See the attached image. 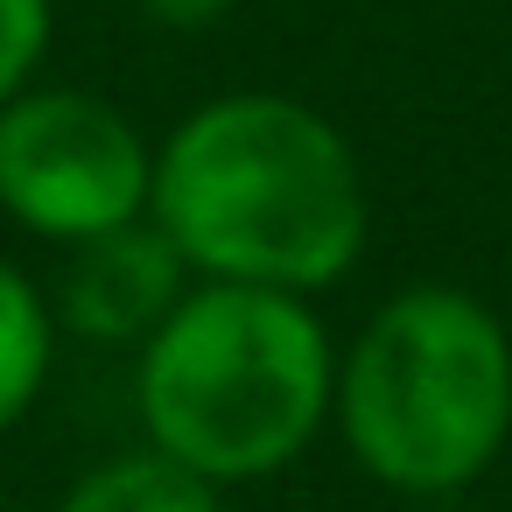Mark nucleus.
<instances>
[{
	"mask_svg": "<svg viewBox=\"0 0 512 512\" xmlns=\"http://www.w3.org/2000/svg\"><path fill=\"white\" fill-rule=\"evenodd\" d=\"M148 218L190 274L316 295L365 253V176L351 141L288 92H225L155 148Z\"/></svg>",
	"mask_w": 512,
	"mask_h": 512,
	"instance_id": "1",
	"label": "nucleus"
},
{
	"mask_svg": "<svg viewBox=\"0 0 512 512\" xmlns=\"http://www.w3.org/2000/svg\"><path fill=\"white\" fill-rule=\"evenodd\" d=\"M148 449L211 484L274 477L337 414V351L309 295L197 281L134 372Z\"/></svg>",
	"mask_w": 512,
	"mask_h": 512,
	"instance_id": "2",
	"label": "nucleus"
},
{
	"mask_svg": "<svg viewBox=\"0 0 512 512\" xmlns=\"http://www.w3.org/2000/svg\"><path fill=\"white\" fill-rule=\"evenodd\" d=\"M155 148L141 127L78 85H29L0 106V211L50 246L148 218Z\"/></svg>",
	"mask_w": 512,
	"mask_h": 512,
	"instance_id": "4",
	"label": "nucleus"
},
{
	"mask_svg": "<svg viewBox=\"0 0 512 512\" xmlns=\"http://www.w3.org/2000/svg\"><path fill=\"white\" fill-rule=\"evenodd\" d=\"M57 512H225V505H218L211 477H197L190 463H176L162 449H141V456L92 463L57 498Z\"/></svg>",
	"mask_w": 512,
	"mask_h": 512,
	"instance_id": "6",
	"label": "nucleus"
},
{
	"mask_svg": "<svg viewBox=\"0 0 512 512\" xmlns=\"http://www.w3.org/2000/svg\"><path fill=\"white\" fill-rule=\"evenodd\" d=\"M50 358H57V309H50V295L15 260H0V435L36 407V393L50 379Z\"/></svg>",
	"mask_w": 512,
	"mask_h": 512,
	"instance_id": "7",
	"label": "nucleus"
},
{
	"mask_svg": "<svg viewBox=\"0 0 512 512\" xmlns=\"http://www.w3.org/2000/svg\"><path fill=\"white\" fill-rule=\"evenodd\" d=\"M141 22L162 29V36H197V29H218L239 0H134Z\"/></svg>",
	"mask_w": 512,
	"mask_h": 512,
	"instance_id": "9",
	"label": "nucleus"
},
{
	"mask_svg": "<svg viewBox=\"0 0 512 512\" xmlns=\"http://www.w3.org/2000/svg\"><path fill=\"white\" fill-rule=\"evenodd\" d=\"M50 36H57L50 0H0V106L36 85V71L50 57Z\"/></svg>",
	"mask_w": 512,
	"mask_h": 512,
	"instance_id": "8",
	"label": "nucleus"
},
{
	"mask_svg": "<svg viewBox=\"0 0 512 512\" xmlns=\"http://www.w3.org/2000/svg\"><path fill=\"white\" fill-rule=\"evenodd\" d=\"M183 295H190V260L155 218H134L64 246L50 309H57V330L85 344H148Z\"/></svg>",
	"mask_w": 512,
	"mask_h": 512,
	"instance_id": "5",
	"label": "nucleus"
},
{
	"mask_svg": "<svg viewBox=\"0 0 512 512\" xmlns=\"http://www.w3.org/2000/svg\"><path fill=\"white\" fill-rule=\"evenodd\" d=\"M358 470L407 498L477 484L512 435V337L470 288L414 281L372 309L337 365Z\"/></svg>",
	"mask_w": 512,
	"mask_h": 512,
	"instance_id": "3",
	"label": "nucleus"
}]
</instances>
